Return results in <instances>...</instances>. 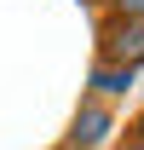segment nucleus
<instances>
[{
    "mask_svg": "<svg viewBox=\"0 0 144 150\" xmlns=\"http://www.w3.org/2000/svg\"><path fill=\"white\" fill-rule=\"evenodd\" d=\"M98 58L121 64V69H138L144 64V18H115L109 12L104 29H98Z\"/></svg>",
    "mask_w": 144,
    "mask_h": 150,
    "instance_id": "f257e3e1",
    "label": "nucleus"
},
{
    "mask_svg": "<svg viewBox=\"0 0 144 150\" xmlns=\"http://www.w3.org/2000/svg\"><path fill=\"white\" fill-rule=\"evenodd\" d=\"M109 133H115V115H109V104H98V98H92V104H81V110H75L69 150H98Z\"/></svg>",
    "mask_w": 144,
    "mask_h": 150,
    "instance_id": "f03ea898",
    "label": "nucleus"
},
{
    "mask_svg": "<svg viewBox=\"0 0 144 150\" xmlns=\"http://www.w3.org/2000/svg\"><path fill=\"white\" fill-rule=\"evenodd\" d=\"M87 87L98 93V104L104 98H121V93H133V69H121V64H92V75H87Z\"/></svg>",
    "mask_w": 144,
    "mask_h": 150,
    "instance_id": "7ed1b4c3",
    "label": "nucleus"
},
{
    "mask_svg": "<svg viewBox=\"0 0 144 150\" xmlns=\"http://www.w3.org/2000/svg\"><path fill=\"white\" fill-rule=\"evenodd\" d=\"M115 6V18H144V0H109Z\"/></svg>",
    "mask_w": 144,
    "mask_h": 150,
    "instance_id": "20e7f679",
    "label": "nucleus"
},
{
    "mask_svg": "<svg viewBox=\"0 0 144 150\" xmlns=\"http://www.w3.org/2000/svg\"><path fill=\"white\" fill-rule=\"evenodd\" d=\"M115 150H144V139H133V133H127V144H115Z\"/></svg>",
    "mask_w": 144,
    "mask_h": 150,
    "instance_id": "39448f33",
    "label": "nucleus"
},
{
    "mask_svg": "<svg viewBox=\"0 0 144 150\" xmlns=\"http://www.w3.org/2000/svg\"><path fill=\"white\" fill-rule=\"evenodd\" d=\"M133 139H144V115H138V127H133Z\"/></svg>",
    "mask_w": 144,
    "mask_h": 150,
    "instance_id": "423d86ee",
    "label": "nucleus"
}]
</instances>
